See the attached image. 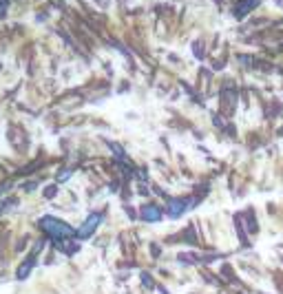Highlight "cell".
Listing matches in <instances>:
<instances>
[{"label": "cell", "mask_w": 283, "mask_h": 294, "mask_svg": "<svg viewBox=\"0 0 283 294\" xmlns=\"http://www.w3.org/2000/svg\"><path fill=\"white\" fill-rule=\"evenodd\" d=\"M40 228L42 230H47L51 237H57V239H69V237H73V230H71L66 223H62V221H57V219H53V217H44L42 221H40Z\"/></svg>", "instance_id": "obj_1"}, {"label": "cell", "mask_w": 283, "mask_h": 294, "mask_svg": "<svg viewBox=\"0 0 283 294\" xmlns=\"http://www.w3.org/2000/svg\"><path fill=\"white\" fill-rule=\"evenodd\" d=\"M100 221H102V214H100V213L91 214V217H88L86 221L82 223V228H80V230H78V237H82V239H84V237H91L93 228H95V226H97V223H100Z\"/></svg>", "instance_id": "obj_2"}, {"label": "cell", "mask_w": 283, "mask_h": 294, "mask_svg": "<svg viewBox=\"0 0 283 294\" xmlns=\"http://www.w3.org/2000/svg\"><path fill=\"white\" fill-rule=\"evenodd\" d=\"M142 214H144V219H148V221H157L162 213H159L155 206H144V208H142Z\"/></svg>", "instance_id": "obj_3"}, {"label": "cell", "mask_w": 283, "mask_h": 294, "mask_svg": "<svg viewBox=\"0 0 283 294\" xmlns=\"http://www.w3.org/2000/svg\"><path fill=\"white\" fill-rule=\"evenodd\" d=\"M184 208H186V201H172L170 204V213L172 214H179Z\"/></svg>", "instance_id": "obj_4"}]
</instances>
